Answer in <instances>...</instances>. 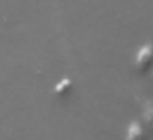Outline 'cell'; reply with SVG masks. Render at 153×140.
<instances>
[{
    "label": "cell",
    "instance_id": "cell-1",
    "mask_svg": "<svg viewBox=\"0 0 153 140\" xmlns=\"http://www.w3.org/2000/svg\"><path fill=\"white\" fill-rule=\"evenodd\" d=\"M135 68L140 73H146L153 68V46L152 45H143L135 56Z\"/></svg>",
    "mask_w": 153,
    "mask_h": 140
},
{
    "label": "cell",
    "instance_id": "cell-3",
    "mask_svg": "<svg viewBox=\"0 0 153 140\" xmlns=\"http://www.w3.org/2000/svg\"><path fill=\"white\" fill-rule=\"evenodd\" d=\"M71 87H73V83H71V79H68V77H64V79H61L59 83L54 86V92L58 94V96H66L68 92L71 91Z\"/></svg>",
    "mask_w": 153,
    "mask_h": 140
},
{
    "label": "cell",
    "instance_id": "cell-2",
    "mask_svg": "<svg viewBox=\"0 0 153 140\" xmlns=\"http://www.w3.org/2000/svg\"><path fill=\"white\" fill-rule=\"evenodd\" d=\"M125 140H145V132H143L140 122L133 120V122L128 124L125 132Z\"/></svg>",
    "mask_w": 153,
    "mask_h": 140
}]
</instances>
